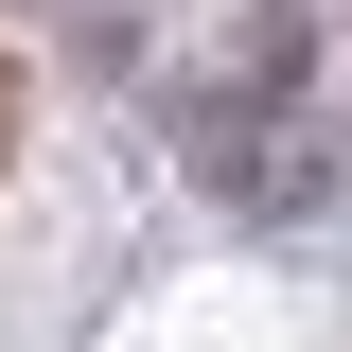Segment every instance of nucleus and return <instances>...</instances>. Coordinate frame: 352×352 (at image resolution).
<instances>
[{
	"instance_id": "obj_2",
	"label": "nucleus",
	"mask_w": 352,
	"mask_h": 352,
	"mask_svg": "<svg viewBox=\"0 0 352 352\" xmlns=\"http://www.w3.org/2000/svg\"><path fill=\"white\" fill-rule=\"evenodd\" d=\"M0 141H18V71H0Z\"/></svg>"
},
{
	"instance_id": "obj_1",
	"label": "nucleus",
	"mask_w": 352,
	"mask_h": 352,
	"mask_svg": "<svg viewBox=\"0 0 352 352\" xmlns=\"http://www.w3.org/2000/svg\"><path fill=\"white\" fill-rule=\"evenodd\" d=\"M194 176H212L229 212H317L352 176V141L282 88V36H264V88H212V106H194Z\"/></svg>"
}]
</instances>
